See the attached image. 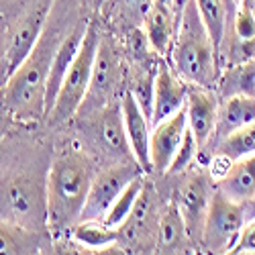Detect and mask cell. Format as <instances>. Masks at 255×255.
<instances>
[{
	"mask_svg": "<svg viewBox=\"0 0 255 255\" xmlns=\"http://www.w3.org/2000/svg\"><path fill=\"white\" fill-rule=\"evenodd\" d=\"M96 176L92 157L82 149H66L53 157L45 180L47 231L51 235L72 233L82 217Z\"/></svg>",
	"mask_w": 255,
	"mask_h": 255,
	"instance_id": "obj_1",
	"label": "cell"
},
{
	"mask_svg": "<svg viewBox=\"0 0 255 255\" xmlns=\"http://www.w3.org/2000/svg\"><path fill=\"white\" fill-rule=\"evenodd\" d=\"M167 57L178 76L186 80L190 86H217L221 76V63L212 37L198 12L196 0H190L186 4L178 23L172 51Z\"/></svg>",
	"mask_w": 255,
	"mask_h": 255,
	"instance_id": "obj_2",
	"label": "cell"
},
{
	"mask_svg": "<svg viewBox=\"0 0 255 255\" xmlns=\"http://www.w3.org/2000/svg\"><path fill=\"white\" fill-rule=\"evenodd\" d=\"M57 45L53 39L41 35L31 55L4 80L2 102L16 121L27 123L45 117V82Z\"/></svg>",
	"mask_w": 255,
	"mask_h": 255,
	"instance_id": "obj_3",
	"label": "cell"
},
{
	"mask_svg": "<svg viewBox=\"0 0 255 255\" xmlns=\"http://www.w3.org/2000/svg\"><path fill=\"white\" fill-rule=\"evenodd\" d=\"M100 31L96 25L88 23L86 35H84L82 47L72 63L70 72L63 78L61 90L57 94V100L53 104L51 113L45 117L51 125H63L72 119H76L80 106L86 98L90 80H92V70H94V61H96V53H98V45H100Z\"/></svg>",
	"mask_w": 255,
	"mask_h": 255,
	"instance_id": "obj_4",
	"label": "cell"
},
{
	"mask_svg": "<svg viewBox=\"0 0 255 255\" xmlns=\"http://www.w3.org/2000/svg\"><path fill=\"white\" fill-rule=\"evenodd\" d=\"M80 123L82 133L86 135L92 143V149L102 155L109 163H121V161H135L129 137L125 129L123 119V106L121 98L106 104L98 113L76 119Z\"/></svg>",
	"mask_w": 255,
	"mask_h": 255,
	"instance_id": "obj_5",
	"label": "cell"
},
{
	"mask_svg": "<svg viewBox=\"0 0 255 255\" xmlns=\"http://www.w3.org/2000/svg\"><path fill=\"white\" fill-rule=\"evenodd\" d=\"M245 223L247 221H245L243 202L229 198L215 186L206 210L200 247L206 249L208 253H231Z\"/></svg>",
	"mask_w": 255,
	"mask_h": 255,
	"instance_id": "obj_6",
	"label": "cell"
},
{
	"mask_svg": "<svg viewBox=\"0 0 255 255\" xmlns=\"http://www.w3.org/2000/svg\"><path fill=\"white\" fill-rule=\"evenodd\" d=\"M0 208L6 223H14L25 229H47V202L45 184L31 176H18L6 184L0 194Z\"/></svg>",
	"mask_w": 255,
	"mask_h": 255,
	"instance_id": "obj_7",
	"label": "cell"
},
{
	"mask_svg": "<svg viewBox=\"0 0 255 255\" xmlns=\"http://www.w3.org/2000/svg\"><path fill=\"white\" fill-rule=\"evenodd\" d=\"M121 82H123L121 57L113 45V41H109V37H102L98 45V53H96V61H94L90 86L76 119L90 117L100 109H104L106 104H111L113 100L121 98V94L125 92L121 90Z\"/></svg>",
	"mask_w": 255,
	"mask_h": 255,
	"instance_id": "obj_8",
	"label": "cell"
},
{
	"mask_svg": "<svg viewBox=\"0 0 255 255\" xmlns=\"http://www.w3.org/2000/svg\"><path fill=\"white\" fill-rule=\"evenodd\" d=\"M141 174L145 172L137 161L109 163L104 169L96 172L86 204L82 208L80 221H102L115 204V200L123 194V190Z\"/></svg>",
	"mask_w": 255,
	"mask_h": 255,
	"instance_id": "obj_9",
	"label": "cell"
},
{
	"mask_svg": "<svg viewBox=\"0 0 255 255\" xmlns=\"http://www.w3.org/2000/svg\"><path fill=\"white\" fill-rule=\"evenodd\" d=\"M49 10H51V0H39V2L20 18V23L16 25V29L8 41L6 53H4V80L31 55V51L39 43L41 33H43V27L47 23Z\"/></svg>",
	"mask_w": 255,
	"mask_h": 255,
	"instance_id": "obj_10",
	"label": "cell"
},
{
	"mask_svg": "<svg viewBox=\"0 0 255 255\" xmlns=\"http://www.w3.org/2000/svg\"><path fill=\"white\" fill-rule=\"evenodd\" d=\"M212 190H215V186H210V178L204 176L202 172H196L186 180V184L182 186L176 198V204L182 212V219L188 229L190 241L198 247H200V237H202L204 219H206Z\"/></svg>",
	"mask_w": 255,
	"mask_h": 255,
	"instance_id": "obj_11",
	"label": "cell"
},
{
	"mask_svg": "<svg viewBox=\"0 0 255 255\" xmlns=\"http://www.w3.org/2000/svg\"><path fill=\"white\" fill-rule=\"evenodd\" d=\"M219 106H221V98L215 88H202V86L188 88V98H186L188 127L192 131L200 151H206V147H210L212 137H215Z\"/></svg>",
	"mask_w": 255,
	"mask_h": 255,
	"instance_id": "obj_12",
	"label": "cell"
},
{
	"mask_svg": "<svg viewBox=\"0 0 255 255\" xmlns=\"http://www.w3.org/2000/svg\"><path fill=\"white\" fill-rule=\"evenodd\" d=\"M190 84L178 76V72L172 68V63L165 61V57H159V66L155 72V84H153V111H151V127L172 117L180 109L186 106Z\"/></svg>",
	"mask_w": 255,
	"mask_h": 255,
	"instance_id": "obj_13",
	"label": "cell"
},
{
	"mask_svg": "<svg viewBox=\"0 0 255 255\" xmlns=\"http://www.w3.org/2000/svg\"><path fill=\"white\" fill-rule=\"evenodd\" d=\"M188 129V113L186 106L167 117L165 121L151 127V139H149V155L155 174H167L172 165L182 137Z\"/></svg>",
	"mask_w": 255,
	"mask_h": 255,
	"instance_id": "obj_14",
	"label": "cell"
},
{
	"mask_svg": "<svg viewBox=\"0 0 255 255\" xmlns=\"http://www.w3.org/2000/svg\"><path fill=\"white\" fill-rule=\"evenodd\" d=\"M86 29H88V20H82L78 23L66 37L61 39V43L57 45L55 53H53V59H51V66H49V74H47V82H45V117L51 113L53 104L57 100V94L61 90V84H63V78L70 72L72 63L82 47V41H84V35H86ZM43 117V119H45Z\"/></svg>",
	"mask_w": 255,
	"mask_h": 255,
	"instance_id": "obj_15",
	"label": "cell"
},
{
	"mask_svg": "<svg viewBox=\"0 0 255 255\" xmlns=\"http://www.w3.org/2000/svg\"><path fill=\"white\" fill-rule=\"evenodd\" d=\"M121 106H123V119H125V129L127 137H129V145L135 161L141 165L145 174L153 172L151 165V155H149V139H151V121L147 117L133 94L125 90L121 94Z\"/></svg>",
	"mask_w": 255,
	"mask_h": 255,
	"instance_id": "obj_16",
	"label": "cell"
},
{
	"mask_svg": "<svg viewBox=\"0 0 255 255\" xmlns=\"http://www.w3.org/2000/svg\"><path fill=\"white\" fill-rule=\"evenodd\" d=\"M176 31H178V20H176L174 8L167 4L153 2V6L149 8V12H147L143 20V33L147 41H149L151 49L159 57H167L169 51H172Z\"/></svg>",
	"mask_w": 255,
	"mask_h": 255,
	"instance_id": "obj_17",
	"label": "cell"
},
{
	"mask_svg": "<svg viewBox=\"0 0 255 255\" xmlns=\"http://www.w3.org/2000/svg\"><path fill=\"white\" fill-rule=\"evenodd\" d=\"M217 188L237 202L255 196V153L231 161L227 172L219 178Z\"/></svg>",
	"mask_w": 255,
	"mask_h": 255,
	"instance_id": "obj_18",
	"label": "cell"
},
{
	"mask_svg": "<svg viewBox=\"0 0 255 255\" xmlns=\"http://www.w3.org/2000/svg\"><path fill=\"white\" fill-rule=\"evenodd\" d=\"M188 245L192 247V241H190L186 223L182 219V212L174 200L159 212L155 249L159 253H182Z\"/></svg>",
	"mask_w": 255,
	"mask_h": 255,
	"instance_id": "obj_19",
	"label": "cell"
},
{
	"mask_svg": "<svg viewBox=\"0 0 255 255\" xmlns=\"http://www.w3.org/2000/svg\"><path fill=\"white\" fill-rule=\"evenodd\" d=\"M196 6H198V12L212 37V43H215L219 63H221V49H223L225 39L229 35L233 16H235L237 2L235 0H196Z\"/></svg>",
	"mask_w": 255,
	"mask_h": 255,
	"instance_id": "obj_20",
	"label": "cell"
},
{
	"mask_svg": "<svg viewBox=\"0 0 255 255\" xmlns=\"http://www.w3.org/2000/svg\"><path fill=\"white\" fill-rule=\"evenodd\" d=\"M255 121V96H231L225 98L219 106V119H217V129L212 137L210 147L231 135L233 131L241 129Z\"/></svg>",
	"mask_w": 255,
	"mask_h": 255,
	"instance_id": "obj_21",
	"label": "cell"
},
{
	"mask_svg": "<svg viewBox=\"0 0 255 255\" xmlns=\"http://www.w3.org/2000/svg\"><path fill=\"white\" fill-rule=\"evenodd\" d=\"M215 90L223 100L231 96H255V57L225 66Z\"/></svg>",
	"mask_w": 255,
	"mask_h": 255,
	"instance_id": "obj_22",
	"label": "cell"
},
{
	"mask_svg": "<svg viewBox=\"0 0 255 255\" xmlns=\"http://www.w3.org/2000/svg\"><path fill=\"white\" fill-rule=\"evenodd\" d=\"M39 249H41V239L37 231L0 221V253L20 255V253H39Z\"/></svg>",
	"mask_w": 255,
	"mask_h": 255,
	"instance_id": "obj_23",
	"label": "cell"
},
{
	"mask_svg": "<svg viewBox=\"0 0 255 255\" xmlns=\"http://www.w3.org/2000/svg\"><path fill=\"white\" fill-rule=\"evenodd\" d=\"M72 237L88 249H106L119 243V229L102 221H78L72 229Z\"/></svg>",
	"mask_w": 255,
	"mask_h": 255,
	"instance_id": "obj_24",
	"label": "cell"
},
{
	"mask_svg": "<svg viewBox=\"0 0 255 255\" xmlns=\"http://www.w3.org/2000/svg\"><path fill=\"white\" fill-rule=\"evenodd\" d=\"M212 147H215V155L227 161H235V159L255 153V121L241 127L237 131H233L231 135H227Z\"/></svg>",
	"mask_w": 255,
	"mask_h": 255,
	"instance_id": "obj_25",
	"label": "cell"
},
{
	"mask_svg": "<svg viewBox=\"0 0 255 255\" xmlns=\"http://www.w3.org/2000/svg\"><path fill=\"white\" fill-rule=\"evenodd\" d=\"M145 184H147L145 174L137 176L129 186H127V188L123 190V194L115 200V204L111 206V210H109V212H106V217L102 219V223H106V225L113 227V229H119L127 219H129L131 210H133V206H135L137 198L141 196Z\"/></svg>",
	"mask_w": 255,
	"mask_h": 255,
	"instance_id": "obj_26",
	"label": "cell"
},
{
	"mask_svg": "<svg viewBox=\"0 0 255 255\" xmlns=\"http://www.w3.org/2000/svg\"><path fill=\"white\" fill-rule=\"evenodd\" d=\"M153 2L155 0H106L104 6H113L111 14L117 18V23L131 31L137 27L143 29V20Z\"/></svg>",
	"mask_w": 255,
	"mask_h": 255,
	"instance_id": "obj_27",
	"label": "cell"
},
{
	"mask_svg": "<svg viewBox=\"0 0 255 255\" xmlns=\"http://www.w3.org/2000/svg\"><path fill=\"white\" fill-rule=\"evenodd\" d=\"M153 84H155V72L143 70L131 80L129 88H127L137 100V104L141 106V111L149 117V121H151V111H153Z\"/></svg>",
	"mask_w": 255,
	"mask_h": 255,
	"instance_id": "obj_28",
	"label": "cell"
},
{
	"mask_svg": "<svg viewBox=\"0 0 255 255\" xmlns=\"http://www.w3.org/2000/svg\"><path fill=\"white\" fill-rule=\"evenodd\" d=\"M198 153H200L198 143H196L192 131H190V127H188L184 137H182V143L178 147V153H176L172 165H169V172L167 174H182V172H186V169L194 163V159H196Z\"/></svg>",
	"mask_w": 255,
	"mask_h": 255,
	"instance_id": "obj_29",
	"label": "cell"
},
{
	"mask_svg": "<svg viewBox=\"0 0 255 255\" xmlns=\"http://www.w3.org/2000/svg\"><path fill=\"white\" fill-rule=\"evenodd\" d=\"M231 253H249V255H255V219L253 221H247L241 235L233 247Z\"/></svg>",
	"mask_w": 255,
	"mask_h": 255,
	"instance_id": "obj_30",
	"label": "cell"
},
{
	"mask_svg": "<svg viewBox=\"0 0 255 255\" xmlns=\"http://www.w3.org/2000/svg\"><path fill=\"white\" fill-rule=\"evenodd\" d=\"M243 210H245V221H253L255 219V196H251L249 200L243 202Z\"/></svg>",
	"mask_w": 255,
	"mask_h": 255,
	"instance_id": "obj_31",
	"label": "cell"
},
{
	"mask_svg": "<svg viewBox=\"0 0 255 255\" xmlns=\"http://www.w3.org/2000/svg\"><path fill=\"white\" fill-rule=\"evenodd\" d=\"M188 2H190V0H174V14H176L178 23H180V16H182V12H184V8H186Z\"/></svg>",
	"mask_w": 255,
	"mask_h": 255,
	"instance_id": "obj_32",
	"label": "cell"
},
{
	"mask_svg": "<svg viewBox=\"0 0 255 255\" xmlns=\"http://www.w3.org/2000/svg\"><path fill=\"white\" fill-rule=\"evenodd\" d=\"M92 4H94V8H102L106 4V0H92Z\"/></svg>",
	"mask_w": 255,
	"mask_h": 255,
	"instance_id": "obj_33",
	"label": "cell"
},
{
	"mask_svg": "<svg viewBox=\"0 0 255 255\" xmlns=\"http://www.w3.org/2000/svg\"><path fill=\"white\" fill-rule=\"evenodd\" d=\"M155 2H159V4H167V6H172V8H174V0H155Z\"/></svg>",
	"mask_w": 255,
	"mask_h": 255,
	"instance_id": "obj_34",
	"label": "cell"
},
{
	"mask_svg": "<svg viewBox=\"0 0 255 255\" xmlns=\"http://www.w3.org/2000/svg\"><path fill=\"white\" fill-rule=\"evenodd\" d=\"M249 2H251V8H253V12H255V0H249Z\"/></svg>",
	"mask_w": 255,
	"mask_h": 255,
	"instance_id": "obj_35",
	"label": "cell"
},
{
	"mask_svg": "<svg viewBox=\"0 0 255 255\" xmlns=\"http://www.w3.org/2000/svg\"><path fill=\"white\" fill-rule=\"evenodd\" d=\"M235 2H237V4H241V2H245V0H235Z\"/></svg>",
	"mask_w": 255,
	"mask_h": 255,
	"instance_id": "obj_36",
	"label": "cell"
},
{
	"mask_svg": "<svg viewBox=\"0 0 255 255\" xmlns=\"http://www.w3.org/2000/svg\"><path fill=\"white\" fill-rule=\"evenodd\" d=\"M0 161H2V155H0Z\"/></svg>",
	"mask_w": 255,
	"mask_h": 255,
	"instance_id": "obj_37",
	"label": "cell"
}]
</instances>
